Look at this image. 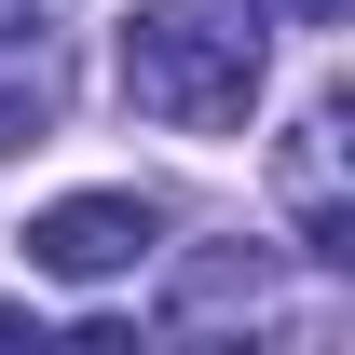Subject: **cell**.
<instances>
[{
  "mask_svg": "<svg viewBox=\"0 0 355 355\" xmlns=\"http://www.w3.org/2000/svg\"><path fill=\"white\" fill-rule=\"evenodd\" d=\"M219 314H273V260H191L178 273V328H219Z\"/></svg>",
  "mask_w": 355,
  "mask_h": 355,
  "instance_id": "cell-5",
  "label": "cell"
},
{
  "mask_svg": "<svg viewBox=\"0 0 355 355\" xmlns=\"http://www.w3.org/2000/svg\"><path fill=\"white\" fill-rule=\"evenodd\" d=\"M273 191H287V219H301V246H314V260H355V205H342V96H314L301 123H287Z\"/></svg>",
  "mask_w": 355,
  "mask_h": 355,
  "instance_id": "cell-3",
  "label": "cell"
},
{
  "mask_svg": "<svg viewBox=\"0 0 355 355\" xmlns=\"http://www.w3.org/2000/svg\"><path fill=\"white\" fill-rule=\"evenodd\" d=\"M55 123H69V69H55V42H0V150H42Z\"/></svg>",
  "mask_w": 355,
  "mask_h": 355,
  "instance_id": "cell-4",
  "label": "cell"
},
{
  "mask_svg": "<svg viewBox=\"0 0 355 355\" xmlns=\"http://www.w3.org/2000/svg\"><path fill=\"white\" fill-rule=\"evenodd\" d=\"M260 69H273L260 0H137V28H123V96L178 137H232L260 110Z\"/></svg>",
  "mask_w": 355,
  "mask_h": 355,
  "instance_id": "cell-1",
  "label": "cell"
},
{
  "mask_svg": "<svg viewBox=\"0 0 355 355\" xmlns=\"http://www.w3.org/2000/svg\"><path fill=\"white\" fill-rule=\"evenodd\" d=\"M287 14H301V28H342V14H355V0H287Z\"/></svg>",
  "mask_w": 355,
  "mask_h": 355,
  "instance_id": "cell-7",
  "label": "cell"
},
{
  "mask_svg": "<svg viewBox=\"0 0 355 355\" xmlns=\"http://www.w3.org/2000/svg\"><path fill=\"white\" fill-rule=\"evenodd\" d=\"M150 246H164V205H150V191H69V205L28 219V260L69 273V287H110V273H137Z\"/></svg>",
  "mask_w": 355,
  "mask_h": 355,
  "instance_id": "cell-2",
  "label": "cell"
},
{
  "mask_svg": "<svg viewBox=\"0 0 355 355\" xmlns=\"http://www.w3.org/2000/svg\"><path fill=\"white\" fill-rule=\"evenodd\" d=\"M69 14H83V0H0V42H55Z\"/></svg>",
  "mask_w": 355,
  "mask_h": 355,
  "instance_id": "cell-6",
  "label": "cell"
}]
</instances>
